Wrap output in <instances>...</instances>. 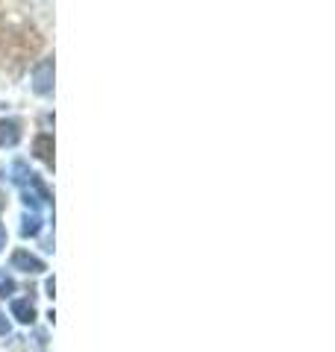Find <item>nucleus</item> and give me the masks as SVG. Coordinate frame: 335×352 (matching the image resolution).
<instances>
[{
  "mask_svg": "<svg viewBox=\"0 0 335 352\" xmlns=\"http://www.w3.org/2000/svg\"><path fill=\"white\" fill-rule=\"evenodd\" d=\"M15 182L21 185V191H24V203L32 206V212H39V208L50 200L48 188L41 185V179H39L36 173H30V170H27V164H24V162H18V164H15Z\"/></svg>",
  "mask_w": 335,
  "mask_h": 352,
  "instance_id": "1",
  "label": "nucleus"
},
{
  "mask_svg": "<svg viewBox=\"0 0 335 352\" xmlns=\"http://www.w3.org/2000/svg\"><path fill=\"white\" fill-rule=\"evenodd\" d=\"M32 88L39 94H50L53 91V59H41L32 71Z\"/></svg>",
  "mask_w": 335,
  "mask_h": 352,
  "instance_id": "2",
  "label": "nucleus"
},
{
  "mask_svg": "<svg viewBox=\"0 0 335 352\" xmlns=\"http://www.w3.org/2000/svg\"><path fill=\"white\" fill-rule=\"evenodd\" d=\"M12 267L15 270H24V273H41L44 270V261L36 258V256H30L27 250H18L15 256H12Z\"/></svg>",
  "mask_w": 335,
  "mask_h": 352,
  "instance_id": "3",
  "label": "nucleus"
},
{
  "mask_svg": "<svg viewBox=\"0 0 335 352\" xmlns=\"http://www.w3.org/2000/svg\"><path fill=\"white\" fill-rule=\"evenodd\" d=\"M12 317L18 323H32L36 320V308L30 300H12Z\"/></svg>",
  "mask_w": 335,
  "mask_h": 352,
  "instance_id": "4",
  "label": "nucleus"
},
{
  "mask_svg": "<svg viewBox=\"0 0 335 352\" xmlns=\"http://www.w3.org/2000/svg\"><path fill=\"white\" fill-rule=\"evenodd\" d=\"M18 141V124L15 120H0V144H15Z\"/></svg>",
  "mask_w": 335,
  "mask_h": 352,
  "instance_id": "5",
  "label": "nucleus"
},
{
  "mask_svg": "<svg viewBox=\"0 0 335 352\" xmlns=\"http://www.w3.org/2000/svg\"><path fill=\"white\" fill-rule=\"evenodd\" d=\"M39 229H41V217H39V212H27L24 214V226H21V235L24 238H32V235H39Z\"/></svg>",
  "mask_w": 335,
  "mask_h": 352,
  "instance_id": "6",
  "label": "nucleus"
},
{
  "mask_svg": "<svg viewBox=\"0 0 335 352\" xmlns=\"http://www.w3.org/2000/svg\"><path fill=\"white\" fill-rule=\"evenodd\" d=\"M50 153H53V138H50V135H39V138H36V156L50 164V162H53Z\"/></svg>",
  "mask_w": 335,
  "mask_h": 352,
  "instance_id": "7",
  "label": "nucleus"
},
{
  "mask_svg": "<svg viewBox=\"0 0 335 352\" xmlns=\"http://www.w3.org/2000/svg\"><path fill=\"white\" fill-rule=\"evenodd\" d=\"M12 291H15V282H12V279H3V282H0V296H9Z\"/></svg>",
  "mask_w": 335,
  "mask_h": 352,
  "instance_id": "8",
  "label": "nucleus"
},
{
  "mask_svg": "<svg viewBox=\"0 0 335 352\" xmlns=\"http://www.w3.org/2000/svg\"><path fill=\"white\" fill-rule=\"evenodd\" d=\"M3 241H6V232H3V226H0V247H3Z\"/></svg>",
  "mask_w": 335,
  "mask_h": 352,
  "instance_id": "9",
  "label": "nucleus"
}]
</instances>
